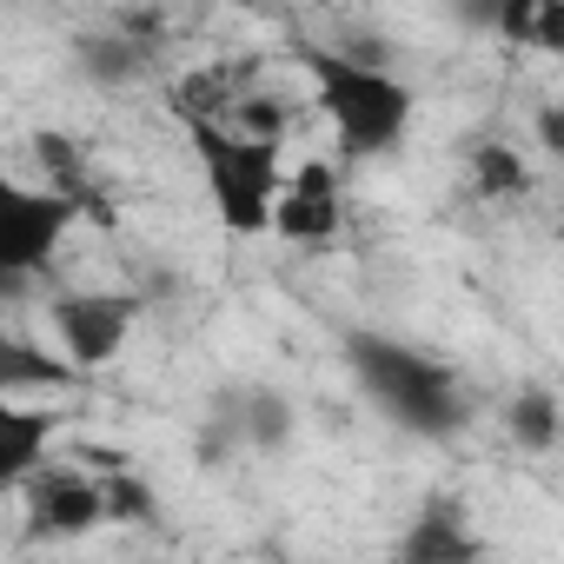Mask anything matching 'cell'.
Masks as SVG:
<instances>
[{
	"mask_svg": "<svg viewBox=\"0 0 564 564\" xmlns=\"http://www.w3.org/2000/svg\"><path fill=\"white\" fill-rule=\"evenodd\" d=\"M186 133H193V153H199V173H206V193H213V213L232 239H252V232H272V213L286 199V173H279V147L239 133V127H219L206 113H186Z\"/></svg>",
	"mask_w": 564,
	"mask_h": 564,
	"instance_id": "cell-3",
	"label": "cell"
},
{
	"mask_svg": "<svg viewBox=\"0 0 564 564\" xmlns=\"http://www.w3.org/2000/svg\"><path fill=\"white\" fill-rule=\"evenodd\" d=\"M538 147L551 153V160H564V107H538Z\"/></svg>",
	"mask_w": 564,
	"mask_h": 564,
	"instance_id": "cell-15",
	"label": "cell"
},
{
	"mask_svg": "<svg viewBox=\"0 0 564 564\" xmlns=\"http://www.w3.org/2000/svg\"><path fill=\"white\" fill-rule=\"evenodd\" d=\"M485 21L498 41H511L524 54H564V0H505Z\"/></svg>",
	"mask_w": 564,
	"mask_h": 564,
	"instance_id": "cell-13",
	"label": "cell"
},
{
	"mask_svg": "<svg viewBox=\"0 0 564 564\" xmlns=\"http://www.w3.org/2000/svg\"><path fill=\"white\" fill-rule=\"evenodd\" d=\"M74 386H87V372L67 352H41L21 333L0 339V392H8V399H21V392H47L54 399V392H74Z\"/></svg>",
	"mask_w": 564,
	"mask_h": 564,
	"instance_id": "cell-10",
	"label": "cell"
},
{
	"mask_svg": "<svg viewBox=\"0 0 564 564\" xmlns=\"http://www.w3.org/2000/svg\"><path fill=\"white\" fill-rule=\"evenodd\" d=\"M300 67L313 80V100L339 140L346 160H386L405 147L412 133V87L379 61V54H352V47H300Z\"/></svg>",
	"mask_w": 564,
	"mask_h": 564,
	"instance_id": "cell-2",
	"label": "cell"
},
{
	"mask_svg": "<svg viewBox=\"0 0 564 564\" xmlns=\"http://www.w3.org/2000/svg\"><path fill=\"white\" fill-rule=\"evenodd\" d=\"M74 213H80V199H67L54 186H28V180L0 186V279L21 286V279L47 272V259L61 252Z\"/></svg>",
	"mask_w": 564,
	"mask_h": 564,
	"instance_id": "cell-4",
	"label": "cell"
},
{
	"mask_svg": "<svg viewBox=\"0 0 564 564\" xmlns=\"http://www.w3.org/2000/svg\"><path fill=\"white\" fill-rule=\"evenodd\" d=\"M471 186H478V199H518V193H531V166H524V153L518 147H478L471 153Z\"/></svg>",
	"mask_w": 564,
	"mask_h": 564,
	"instance_id": "cell-14",
	"label": "cell"
},
{
	"mask_svg": "<svg viewBox=\"0 0 564 564\" xmlns=\"http://www.w3.org/2000/svg\"><path fill=\"white\" fill-rule=\"evenodd\" d=\"M140 313H147V300H140V293H120V286H113V293L94 286V293H54V300H47V326H54L61 352H67L87 379L127 352Z\"/></svg>",
	"mask_w": 564,
	"mask_h": 564,
	"instance_id": "cell-5",
	"label": "cell"
},
{
	"mask_svg": "<svg viewBox=\"0 0 564 564\" xmlns=\"http://www.w3.org/2000/svg\"><path fill=\"white\" fill-rule=\"evenodd\" d=\"M505 438H511L524 458L557 452V438H564V405H557V392H551V386H518L511 405H505Z\"/></svg>",
	"mask_w": 564,
	"mask_h": 564,
	"instance_id": "cell-12",
	"label": "cell"
},
{
	"mask_svg": "<svg viewBox=\"0 0 564 564\" xmlns=\"http://www.w3.org/2000/svg\"><path fill=\"white\" fill-rule=\"evenodd\" d=\"M21 518H28V538L67 544V538H87V531L113 524V498H107V478H94L80 465H47L21 491Z\"/></svg>",
	"mask_w": 564,
	"mask_h": 564,
	"instance_id": "cell-6",
	"label": "cell"
},
{
	"mask_svg": "<svg viewBox=\"0 0 564 564\" xmlns=\"http://www.w3.org/2000/svg\"><path fill=\"white\" fill-rule=\"evenodd\" d=\"M232 399H239V432H246V452H286L293 445V432H300V412H293V399L279 392V386H232Z\"/></svg>",
	"mask_w": 564,
	"mask_h": 564,
	"instance_id": "cell-11",
	"label": "cell"
},
{
	"mask_svg": "<svg viewBox=\"0 0 564 564\" xmlns=\"http://www.w3.org/2000/svg\"><path fill=\"white\" fill-rule=\"evenodd\" d=\"M386 564H438V557H419V551H392Z\"/></svg>",
	"mask_w": 564,
	"mask_h": 564,
	"instance_id": "cell-16",
	"label": "cell"
},
{
	"mask_svg": "<svg viewBox=\"0 0 564 564\" xmlns=\"http://www.w3.org/2000/svg\"><path fill=\"white\" fill-rule=\"evenodd\" d=\"M74 67H80V80H94V87H133V80L153 67V41H140L133 28L113 21V28L74 41Z\"/></svg>",
	"mask_w": 564,
	"mask_h": 564,
	"instance_id": "cell-9",
	"label": "cell"
},
{
	"mask_svg": "<svg viewBox=\"0 0 564 564\" xmlns=\"http://www.w3.org/2000/svg\"><path fill=\"white\" fill-rule=\"evenodd\" d=\"M339 352H346V372H352L359 399L386 425H399L405 438L445 445V438H458L471 425V392L438 352H425V346H412L399 333H372V326L346 333Z\"/></svg>",
	"mask_w": 564,
	"mask_h": 564,
	"instance_id": "cell-1",
	"label": "cell"
},
{
	"mask_svg": "<svg viewBox=\"0 0 564 564\" xmlns=\"http://www.w3.org/2000/svg\"><path fill=\"white\" fill-rule=\"evenodd\" d=\"M346 226V199H339V173L326 160H306L293 180H286V199L272 213V232L286 246H333Z\"/></svg>",
	"mask_w": 564,
	"mask_h": 564,
	"instance_id": "cell-7",
	"label": "cell"
},
{
	"mask_svg": "<svg viewBox=\"0 0 564 564\" xmlns=\"http://www.w3.org/2000/svg\"><path fill=\"white\" fill-rule=\"evenodd\" d=\"M54 425H61V412L54 405H0V485L8 491H28L54 458Z\"/></svg>",
	"mask_w": 564,
	"mask_h": 564,
	"instance_id": "cell-8",
	"label": "cell"
}]
</instances>
